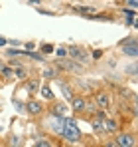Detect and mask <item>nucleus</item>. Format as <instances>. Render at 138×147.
Listing matches in <instances>:
<instances>
[{"mask_svg":"<svg viewBox=\"0 0 138 147\" xmlns=\"http://www.w3.org/2000/svg\"><path fill=\"white\" fill-rule=\"evenodd\" d=\"M38 12H40V14H44V16H53V14H55V12H51V10H46V8H40Z\"/></svg>","mask_w":138,"mask_h":147,"instance_id":"nucleus-30","label":"nucleus"},{"mask_svg":"<svg viewBox=\"0 0 138 147\" xmlns=\"http://www.w3.org/2000/svg\"><path fill=\"white\" fill-rule=\"evenodd\" d=\"M120 52L128 58H136L138 56V44H136V36H128L126 40L120 42Z\"/></svg>","mask_w":138,"mask_h":147,"instance_id":"nucleus-8","label":"nucleus"},{"mask_svg":"<svg viewBox=\"0 0 138 147\" xmlns=\"http://www.w3.org/2000/svg\"><path fill=\"white\" fill-rule=\"evenodd\" d=\"M8 44H12L14 48H16V46H22V42H18V40H8Z\"/></svg>","mask_w":138,"mask_h":147,"instance_id":"nucleus-33","label":"nucleus"},{"mask_svg":"<svg viewBox=\"0 0 138 147\" xmlns=\"http://www.w3.org/2000/svg\"><path fill=\"white\" fill-rule=\"evenodd\" d=\"M53 52H55V56H57V58H67V48H65V46L53 48Z\"/></svg>","mask_w":138,"mask_h":147,"instance_id":"nucleus-24","label":"nucleus"},{"mask_svg":"<svg viewBox=\"0 0 138 147\" xmlns=\"http://www.w3.org/2000/svg\"><path fill=\"white\" fill-rule=\"evenodd\" d=\"M42 0H30V4H40Z\"/></svg>","mask_w":138,"mask_h":147,"instance_id":"nucleus-35","label":"nucleus"},{"mask_svg":"<svg viewBox=\"0 0 138 147\" xmlns=\"http://www.w3.org/2000/svg\"><path fill=\"white\" fill-rule=\"evenodd\" d=\"M122 12H124V18H136V8H122Z\"/></svg>","mask_w":138,"mask_h":147,"instance_id":"nucleus-23","label":"nucleus"},{"mask_svg":"<svg viewBox=\"0 0 138 147\" xmlns=\"http://www.w3.org/2000/svg\"><path fill=\"white\" fill-rule=\"evenodd\" d=\"M12 70H14V80H18V82H26V80L30 78V70H28L24 64L16 66V68H12Z\"/></svg>","mask_w":138,"mask_h":147,"instance_id":"nucleus-15","label":"nucleus"},{"mask_svg":"<svg viewBox=\"0 0 138 147\" xmlns=\"http://www.w3.org/2000/svg\"><path fill=\"white\" fill-rule=\"evenodd\" d=\"M55 66L61 70V72H71V74H81L85 70V66L77 60H71V58H59L55 62Z\"/></svg>","mask_w":138,"mask_h":147,"instance_id":"nucleus-2","label":"nucleus"},{"mask_svg":"<svg viewBox=\"0 0 138 147\" xmlns=\"http://www.w3.org/2000/svg\"><path fill=\"white\" fill-rule=\"evenodd\" d=\"M0 80H6V82L14 80V70L6 62H2V60H0Z\"/></svg>","mask_w":138,"mask_h":147,"instance_id":"nucleus-16","label":"nucleus"},{"mask_svg":"<svg viewBox=\"0 0 138 147\" xmlns=\"http://www.w3.org/2000/svg\"><path fill=\"white\" fill-rule=\"evenodd\" d=\"M24 48L30 52V50H36V44H34V42H26V44H24Z\"/></svg>","mask_w":138,"mask_h":147,"instance_id":"nucleus-31","label":"nucleus"},{"mask_svg":"<svg viewBox=\"0 0 138 147\" xmlns=\"http://www.w3.org/2000/svg\"><path fill=\"white\" fill-rule=\"evenodd\" d=\"M97 109H99V107H97V103H95L93 99H87V101H85V109H83V117H87V119L93 117Z\"/></svg>","mask_w":138,"mask_h":147,"instance_id":"nucleus-20","label":"nucleus"},{"mask_svg":"<svg viewBox=\"0 0 138 147\" xmlns=\"http://www.w3.org/2000/svg\"><path fill=\"white\" fill-rule=\"evenodd\" d=\"M34 145H36V147H51L53 143H51V141H49L47 137H36Z\"/></svg>","mask_w":138,"mask_h":147,"instance_id":"nucleus-21","label":"nucleus"},{"mask_svg":"<svg viewBox=\"0 0 138 147\" xmlns=\"http://www.w3.org/2000/svg\"><path fill=\"white\" fill-rule=\"evenodd\" d=\"M85 101H87L85 96H73V98H71V111H73L75 115H83Z\"/></svg>","mask_w":138,"mask_h":147,"instance_id":"nucleus-11","label":"nucleus"},{"mask_svg":"<svg viewBox=\"0 0 138 147\" xmlns=\"http://www.w3.org/2000/svg\"><path fill=\"white\" fill-rule=\"evenodd\" d=\"M42 54H53V44H42Z\"/></svg>","mask_w":138,"mask_h":147,"instance_id":"nucleus-25","label":"nucleus"},{"mask_svg":"<svg viewBox=\"0 0 138 147\" xmlns=\"http://www.w3.org/2000/svg\"><path fill=\"white\" fill-rule=\"evenodd\" d=\"M63 123H65V117H55V115H49V119L44 123V129H47L51 135L59 137V135H61V129H63Z\"/></svg>","mask_w":138,"mask_h":147,"instance_id":"nucleus-7","label":"nucleus"},{"mask_svg":"<svg viewBox=\"0 0 138 147\" xmlns=\"http://www.w3.org/2000/svg\"><path fill=\"white\" fill-rule=\"evenodd\" d=\"M57 84H59V88H61V94H63V98L71 101V98L75 96V88L69 84L67 80H63V78H57Z\"/></svg>","mask_w":138,"mask_h":147,"instance_id":"nucleus-12","label":"nucleus"},{"mask_svg":"<svg viewBox=\"0 0 138 147\" xmlns=\"http://www.w3.org/2000/svg\"><path fill=\"white\" fill-rule=\"evenodd\" d=\"M124 4H126L128 8H136V6H138V0H124Z\"/></svg>","mask_w":138,"mask_h":147,"instance_id":"nucleus-29","label":"nucleus"},{"mask_svg":"<svg viewBox=\"0 0 138 147\" xmlns=\"http://www.w3.org/2000/svg\"><path fill=\"white\" fill-rule=\"evenodd\" d=\"M103 50H93V60H99V58H103Z\"/></svg>","mask_w":138,"mask_h":147,"instance_id":"nucleus-28","label":"nucleus"},{"mask_svg":"<svg viewBox=\"0 0 138 147\" xmlns=\"http://www.w3.org/2000/svg\"><path fill=\"white\" fill-rule=\"evenodd\" d=\"M122 129V121H120V117H105L103 119V131H105V135H115Z\"/></svg>","mask_w":138,"mask_h":147,"instance_id":"nucleus-9","label":"nucleus"},{"mask_svg":"<svg viewBox=\"0 0 138 147\" xmlns=\"http://www.w3.org/2000/svg\"><path fill=\"white\" fill-rule=\"evenodd\" d=\"M42 98L46 99V101H53L55 99V94H53V90L49 88V84H44V86H40V92H38Z\"/></svg>","mask_w":138,"mask_h":147,"instance_id":"nucleus-18","label":"nucleus"},{"mask_svg":"<svg viewBox=\"0 0 138 147\" xmlns=\"http://www.w3.org/2000/svg\"><path fill=\"white\" fill-rule=\"evenodd\" d=\"M12 58H14V56H12ZM6 64H8L10 68H16V66H20V64H22V60H18V58H14V60H8Z\"/></svg>","mask_w":138,"mask_h":147,"instance_id":"nucleus-26","label":"nucleus"},{"mask_svg":"<svg viewBox=\"0 0 138 147\" xmlns=\"http://www.w3.org/2000/svg\"><path fill=\"white\" fill-rule=\"evenodd\" d=\"M61 76V72H59V68L53 64V66H46L44 70H42V78L46 80V82H51V80H57Z\"/></svg>","mask_w":138,"mask_h":147,"instance_id":"nucleus-13","label":"nucleus"},{"mask_svg":"<svg viewBox=\"0 0 138 147\" xmlns=\"http://www.w3.org/2000/svg\"><path fill=\"white\" fill-rule=\"evenodd\" d=\"M59 139H63L69 145H75V143L81 141V129H79L75 117H67V115H65V123H63V129H61Z\"/></svg>","mask_w":138,"mask_h":147,"instance_id":"nucleus-1","label":"nucleus"},{"mask_svg":"<svg viewBox=\"0 0 138 147\" xmlns=\"http://www.w3.org/2000/svg\"><path fill=\"white\" fill-rule=\"evenodd\" d=\"M24 107H26V113L30 115V117H42L44 115V111H46V107H44V101H40V99H34L30 96V99L24 103Z\"/></svg>","mask_w":138,"mask_h":147,"instance_id":"nucleus-5","label":"nucleus"},{"mask_svg":"<svg viewBox=\"0 0 138 147\" xmlns=\"http://www.w3.org/2000/svg\"><path fill=\"white\" fill-rule=\"evenodd\" d=\"M89 18H95V20H101V22H113L115 18L111 16V14H93Z\"/></svg>","mask_w":138,"mask_h":147,"instance_id":"nucleus-22","label":"nucleus"},{"mask_svg":"<svg viewBox=\"0 0 138 147\" xmlns=\"http://www.w3.org/2000/svg\"><path fill=\"white\" fill-rule=\"evenodd\" d=\"M67 58L81 62L83 66H87V64L91 62V56H89V52H87L85 48H81V46H77V44H71V46H67Z\"/></svg>","mask_w":138,"mask_h":147,"instance_id":"nucleus-3","label":"nucleus"},{"mask_svg":"<svg viewBox=\"0 0 138 147\" xmlns=\"http://www.w3.org/2000/svg\"><path fill=\"white\" fill-rule=\"evenodd\" d=\"M6 44H8V40H6V38H4V36H0V48H4V46H6Z\"/></svg>","mask_w":138,"mask_h":147,"instance_id":"nucleus-34","label":"nucleus"},{"mask_svg":"<svg viewBox=\"0 0 138 147\" xmlns=\"http://www.w3.org/2000/svg\"><path fill=\"white\" fill-rule=\"evenodd\" d=\"M115 143L116 147H136V135L132 133V131H118L115 133Z\"/></svg>","mask_w":138,"mask_h":147,"instance_id":"nucleus-6","label":"nucleus"},{"mask_svg":"<svg viewBox=\"0 0 138 147\" xmlns=\"http://www.w3.org/2000/svg\"><path fill=\"white\" fill-rule=\"evenodd\" d=\"M93 101L97 103V107H101V109H113V96H111V92H107V90H97L95 94H93Z\"/></svg>","mask_w":138,"mask_h":147,"instance_id":"nucleus-4","label":"nucleus"},{"mask_svg":"<svg viewBox=\"0 0 138 147\" xmlns=\"http://www.w3.org/2000/svg\"><path fill=\"white\" fill-rule=\"evenodd\" d=\"M51 105L47 107V113L49 115H55V117H65L69 111L67 103H63V101H57V99H53V101H49Z\"/></svg>","mask_w":138,"mask_h":147,"instance_id":"nucleus-10","label":"nucleus"},{"mask_svg":"<svg viewBox=\"0 0 138 147\" xmlns=\"http://www.w3.org/2000/svg\"><path fill=\"white\" fill-rule=\"evenodd\" d=\"M73 12H77V14H81V16H85V18H89V16H93L97 10L93 8V6H83V4H75L73 6Z\"/></svg>","mask_w":138,"mask_h":147,"instance_id":"nucleus-17","label":"nucleus"},{"mask_svg":"<svg viewBox=\"0 0 138 147\" xmlns=\"http://www.w3.org/2000/svg\"><path fill=\"white\" fill-rule=\"evenodd\" d=\"M12 101H14V105H16V109H18V111H26V107H24L22 101H18V99H12Z\"/></svg>","mask_w":138,"mask_h":147,"instance_id":"nucleus-27","label":"nucleus"},{"mask_svg":"<svg viewBox=\"0 0 138 147\" xmlns=\"http://www.w3.org/2000/svg\"><path fill=\"white\" fill-rule=\"evenodd\" d=\"M128 72H130V76H132V78H134V76H136V66H134V64H132V66H130V68H128Z\"/></svg>","mask_w":138,"mask_h":147,"instance_id":"nucleus-32","label":"nucleus"},{"mask_svg":"<svg viewBox=\"0 0 138 147\" xmlns=\"http://www.w3.org/2000/svg\"><path fill=\"white\" fill-rule=\"evenodd\" d=\"M40 86H42L40 78H28V80H26V90H28L30 96H36V94L40 92Z\"/></svg>","mask_w":138,"mask_h":147,"instance_id":"nucleus-14","label":"nucleus"},{"mask_svg":"<svg viewBox=\"0 0 138 147\" xmlns=\"http://www.w3.org/2000/svg\"><path fill=\"white\" fill-rule=\"evenodd\" d=\"M89 123H91L93 131H95L97 135H105V131H103V119H101V117L93 115V117H89Z\"/></svg>","mask_w":138,"mask_h":147,"instance_id":"nucleus-19","label":"nucleus"}]
</instances>
